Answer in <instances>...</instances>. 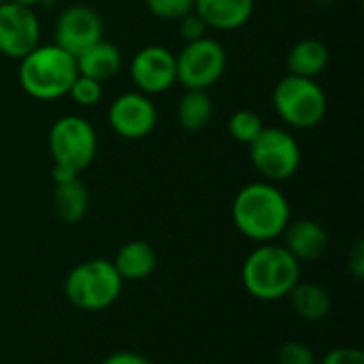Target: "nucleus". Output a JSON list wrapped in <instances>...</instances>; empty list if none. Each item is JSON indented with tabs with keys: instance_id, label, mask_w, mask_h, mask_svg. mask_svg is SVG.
Wrapping results in <instances>:
<instances>
[{
	"instance_id": "obj_24",
	"label": "nucleus",
	"mask_w": 364,
	"mask_h": 364,
	"mask_svg": "<svg viewBox=\"0 0 364 364\" xmlns=\"http://www.w3.org/2000/svg\"><path fill=\"white\" fill-rule=\"evenodd\" d=\"M277 364H318L314 350L301 341H288L277 350Z\"/></svg>"
},
{
	"instance_id": "obj_9",
	"label": "nucleus",
	"mask_w": 364,
	"mask_h": 364,
	"mask_svg": "<svg viewBox=\"0 0 364 364\" xmlns=\"http://www.w3.org/2000/svg\"><path fill=\"white\" fill-rule=\"evenodd\" d=\"M41 45V21L32 6L17 2H0V53L21 60Z\"/></svg>"
},
{
	"instance_id": "obj_22",
	"label": "nucleus",
	"mask_w": 364,
	"mask_h": 364,
	"mask_svg": "<svg viewBox=\"0 0 364 364\" xmlns=\"http://www.w3.org/2000/svg\"><path fill=\"white\" fill-rule=\"evenodd\" d=\"M79 107H96L102 100V83L85 75H77L68 94Z\"/></svg>"
},
{
	"instance_id": "obj_1",
	"label": "nucleus",
	"mask_w": 364,
	"mask_h": 364,
	"mask_svg": "<svg viewBox=\"0 0 364 364\" xmlns=\"http://www.w3.org/2000/svg\"><path fill=\"white\" fill-rule=\"evenodd\" d=\"M230 213L237 230L254 243H273L292 220L286 194L271 181L243 186L232 200Z\"/></svg>"
},
{
	"instance_id": "obj_5",
	"label": "nucleus",
	"mask_w": 364,
	"mask_h": 364,
	"mask_svg": "<svg viewBox=\"0 0 364 364\" xmlns=\"http://www.w3.org/2000/svg\"><path fill=\"white\" fill-rule=\"evenodd\" d=\"M124 288V279L111 260L92 258L73 267L64 282V294L81 311H102L111 307Z\"/></svg>"
},
{
	"instance_id": "obj_28",
	"label": "nucleus",
	"mask_w": 364,
	"mask_h": 364,
	"mask_svg": "<svg viewBox=\"0 0 364 364\" xmlns=\"http://www.w3.org/2000/svg\"><path fill=\"white\" fill-rule=\"evenodd\" d=\"M102 364H151L145 356L136 354V352H128V350H122V352H113L109 354Z\"/></svg>"
},
{
	"instance_id": "obj_4",
	"label": "nucleus",
	"mask_w": 364,
	"mask_h": 364,
	"mask_svg": "<svg viewBox=\"0 0 364 364\" xmlns=\"http://www.w3.org/2000/svg\"><path fill=\"white\" fill-rule=\"evenodd\" d=\"M49 154L53 160V183L79 177L98 151V136L94 126L81 115H62L53 122L47 136Z\"/></svg>"
},
{
	"instance_id": "obj_17",
	"label": "nucleus",
	"mask_w": 364,
	"mask_h": 364,
	"mask_svg": "<svg viewBox=\"0 0 364 364\" xmlns=\"http://www.w3.org/2000/svg\"><path fill=\"white\" fill-rule=\"evenodd\" d=\"M111 262L124 282H141L156 271L158 252L147 241H128L117 250Z\"/></svg>"
},
{
	"instance_id": "obj_8",
	"label": "nucleus",
	"mask_w": 364,
	"mask_h": 364,
	"mask_svg": "<svg viewBox=\"0 0 364 364\" xmlns=\"http://www.w3.org/2000/svg\"><path fill=\"white\" fill-rule=\"evenodd\" d=\"M177 62V83L186 90H209L213 87L226 70V51L220 41L205 36L186 43L175 55Z\"/></svg>"
},
{
	"instance_id": "obj_19",
	"label": "nucleus",
	"mask_w": 364,
	"mask_h": 364,
	"mask_svg": "<svg viewBox=\"0 0 364 364\" xmlns=\"http://www.w3.org/2000/svg\"><path fill=\"white\" fill-rule=\"evenodd\" d=\"M90 209V192L79 177L55 183L53 188V213L64 224H77Z\"/></svg>"
},
{
	"instance_id": "obj_3",
	"label": "nucleus",
	"mask_w": 364,
	"mask_h": 364,
	"mask_svg": "<svg viewBox=\"0 0 364 364\" xmlns=\"http://www.w3.org/2000/svg\"><path fill=\"white\" fill-rule=\"evenodd\" d=\"M79 75L77 62L55 43L38 45L19 60V85L36 100H55L68 94L75 77Z\"/></svg>"
},
{
	"instance_id": "obj_11",
	"label": "nucleus",
	"mask_w": 364,
	"mask_h": 364,
	"mask_svg": "<svg viewBox=\"0 0 364 364\" xmlns=\"http://www.w3.org/2000/svg\"><path fill=\"white\" fill-rule=\"evenodd\" d=\"M105 26L100 15L87 4H70L66 6L53 26V43L62 47L66 53L77 58L81 51L92 47L102 38Z\"/></svg>"
},
{
	"instance_id": "obj_25",
	"label": "nucleus",
	"mask_w": 364,
	"mask_h": 364,
	"mask_svg": "<svg viewBox=\"0 0 364 364\" xmlns=\"http://www.w3.org/2000/svg\"><path fill=\"white\" fill-rule=\"evenodd\" d=\"M179 32H181V38L186 43H192V41H198V38H205L209 36V26L203 21V17L198 13H188L186 17H181L179 21Z\"/></svg>"
},
{
	"instance_id": "obj_6",
	"label": "nucleus",
	"mask_w": 364,
	"mask_h": 364,
	"mask_svg": "<svg viewBox=\"0 0 364 364\" xmlns=\"http://www.w3.org/2000/svg\"><path fill=\"white\" fill-rule=\"evenodd\" d=\"M273 107L288 126L309 130L326 117L328 98L316 79L286 75L273 90Z\"/></svg>"
},
{
	"instance_id": "obj_10",
	"label": "nucleus",
	"mask_w": 364,
	"mask_h": 364,
	"mask_svg": "<svg viewBox=\"0 0 364 364\" xmlns=\"http://www.w3.org/2000/svg\"><path fill=\"white\" fill-rule=\"evenodd\" d=\"M111 130L126 141H141L149 136L158 124V109L154 100L143 92L119 94L107 113Z\"/></svg>"
},
{
	"instance_id": "obj_18",
	"label": "nucleus",
	"mask_w": 364,
	"mask_h": 364,
	"mask_svg": "<svg viewBox=\"0 0 364 364\" xmlns=\"http://www.w3.org/2000/svg\"><path fill=\"white\" fill-rule=\"evenodd\" d=\"M294 314L305 322H322L333 309L331 292L314 282H299L288 294Z\"/></svg>"
},
{
	"instance_id": "obj_29",
	"label": "nucleus",
	"mask_w": 364,
	"mask_h": 364,
	"mask_svg": "<svg viewBox=\"0 0 364 364\" xmlns=\"http://www.w3.org/2000/svg\"><path fill=\"white\" fill-rule=\"evenodd\" d=\"M9 2H17V4H23V6H36V4H41V2H45V0H9Z\"/></svg>"
},
{
	"instance_id": "obj_13",
	"label": "nucleus",
	"mask_w": 364,
	"mask_h": 364,
	"mask_svg": "<svg viewBox=\"0 0 364 364\" xmlns=\"http://www.w3.org/2000/svg\"><path fill=\"white\" fill-rule=\"evenodd\" d=\"M284 247L299 260V262H314L320 260L331 245V237L326 228L309 218L290 220L284 230Z\"/></svg>"
},
{
	"instance_id": "obj_16",
	"label": "nucleus",
	"mask_w": 364,
	"mask_h": 364,
	"mask_svg": "<svg viewBox=\"0 0 364 364\" xmlns=\"http://www.w3.org/2000/svg\"><path fill=\"white\" fill-rule=\"evenodd\" d=\"M328 64H331V49L326 47V43L318 38L296 41L286 55L288 75H296V77L316 79L328 68Z\"/></svg>"
},
{
	"instance_id": "obj_15",
	"label": "nucleus",
	"mask_w": 364,
	"mask_h": 364,
	"mask_svg": "<svg viewBox=\"0 0 364 364\" xmlns=\"http://www.w3.org/2000/svg\"><path fill=\"white\" fill-rule=\"evenodd\" d=\"M75 62H77L79 75H85L90 79H96V81L105 83V81L113 79L122 70L124 55H122V51H119V47L115 43H109V41L100 38L92 47L81 51L75 58Z\"/></svg>"
},
{
	"instance_id": "obj_20",
	"label": "nucleus",
	"mask_w": 364,
	"mask_h": 364,
	"mask_svg": "<svg viewBox=\"0 0 364 364\" xmlns=\"http://www.w3.org/2000/svg\"><path fill=\"white\" fill-rule=\"evenodd\" d=\"M177 122L186 132H200L213 117V100L209 90H186L177 102Z\"/></svg>"
},
{
	"instance_id": "obj_31",
	"label": "nucleus",
	"mask_w": 364,
	"mask_h": 364,
	"mask_svg": "<svg viewBox=\"0 0 364 364\" xmlns=\"http://www.w3.org/2000/svg\"><path fill=\"white\" fill-rule=\"evenodd\" d=\"M0 2H4V0H0Z\"/></svg>"
},
{
	"instance_id": "obj_2",
	"label": "nucleus",
	"mask_w": 364,
	"mask_h": 364,
	"mask_svg": "<svg viewBox=\"0 0 364 364\" xmlns=\"http://www.w3.org/2000/svg\"><path fill=\"white\" fill-rule=\"evenodd\" d=\"M241 282L250 296L273 303L288 299L292 288L301 282V262L284 247L273 243H260L243 262Z\"/></svg>"
},
{
	"instance_id": "obj_7",
	"label": "nucleus",
	"mask_w": 364,
	"mask_h": 364,
	"mask_svg": "<svg viewBox=\"0 0 364 364\" xmlns=\"http://www.w3.org/2000/svg\"><path fill=\"white\" fill-rule=\"evenodd\" d=\"M247 147L252 166L271 183L290 179L301 166V145L284 128L264 126Z\"/></svg>"
},
{
	"instance_id": "obj_26",
	"label": "nucleus",
	"mask_w": 364,
	"mask_h": 364,
	"mask_svg": "<svg viewBox=\"0 0 364 364\" xmlns=\"http://www.w3.org/2000/svg\"><path fill=\"white\" fill-rule=\"evenodd\" d=\"M318 364H364V354L358 348H335Z\"/></svg>"
},
{
	"instance_id": "obj_21",
	"label": "nucleus",
	"mask_w": 364,
	"mask_h": 364,
	"mask_svg": "<svg viewBox=\"0 0 364 364\" xmlns=\"http://www.w3.org/2000/svg\"><path fill=\"white\" fill-rule=\"evenodd\" d=\"M262 128H264L262 117L256 111H252V109H239L228 119V132H230V136L237 143H243V145H250L260 134Z\"/></svg>"
},
{
	"instance_id": "obj_30",
	"label": "nucleus",
	"mask_w": 364,
	"mask_h": 364,
	"mask_svg": "<svg viewBox=\"0 0 364 364\" xmlns=\"http://www.w3.org/2000/svg\"><path fill=\"white\" fill-rule=\"evenodd\" d=\"M314 2H318V4H331V2H335V0H314Z\"/></svg>"
},
{
	"instance_id": "obj_23",
	"label": "nucleus",
	"mask_w": 364,
	"mask_h": 364,
	"mask_svg": "<svg viewBox=\"0 0 364 364\" xmlns=\"http://www.w3.org/2000/svg\"><path fill=\"white\" fill-rule=\"evenodd\" d=\"M147 11L164 21H179L194 11V0H143Z\"/></svg>"
},
{
	"instance_id": "obj_27",
	"label": "nucleus",
	"mask_w": 364,
	"mask_h": 364,
	"mask_svg": "<svg viewBox=\"0 0 364 364\" xmlns=\"http://www.w3.org/2000/svg\"><path fill=\"white\" fill-rule=\"evenodd\" d=\"M348 273L354 277V282L364 279V241H354L350 254H348Z\"/></svg>"
},
{
	"instance_id": "obj_14",
	"label": "nucleus",
	"mask_w": 364,
	"mask_h": 364,
	"mask_svg": "<svg viewBox=\"0 0 364 364\" xmlns=\"http://www.w3.org/2000/svg\"><path fill=\"white\" fill-rule=\"evenodd\" d=\"M194 13L203 17L209 30H239L254 15V0H194Z\"/></svg>"
},
{
	"instance_id": "obj_12",
	"label": "nucleus",
	"mask_w": 364,
	"mask_h": 364,
	"mask_svg": "<svg viewBox=\"0 0 364 364\" xmlns=\"http://www.w3.org/2000/svg\"><path fill=\"white\" fill-rule=\"evenodd\" d=\"M130 77L139 92L154 96L164 94L177 83L175 53L162 45H147L130 60Z\"/></svg>"
}]
</instances>
